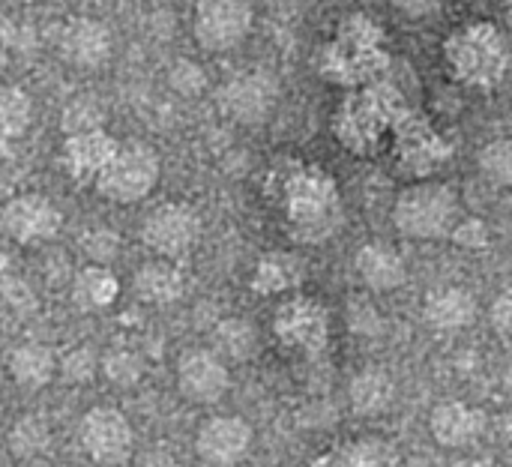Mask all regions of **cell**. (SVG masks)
<instances>
[{"mask_svg": "<svg viewBox=\"0 0 512 467\" xmlns=\"http://www.w3.org/2000/svg\"><path fill=\"white\" fill-rule=\"evenodd\" d=\"M453 75L474 87H492L507 72V45L495 24L477 21L456 30L444 45Z\"/></svg>", "mask_w": 512, "mask_h": 467, "instance_id": "6da1fadb", "label": "cell"}, {"mask_svg": "<svg viewBox=\"0 0 512 467\" xmlns=\"http://www.w3.org/2000/svg\"><path fill=\"white\" fill-rule=\"evenodd\" d=\"M459 201L444 183H417L399 192L393 204V225L414 240H438L453 231Z\"/></svg>", "mask_w": 512, "mask_h": 467, "instance_id": "7a4b0ae2", "label": "cell"}, {"mask_svg": "<svg viewBox=\"0 0 512 467\" xmlns=\"http://www.w3.org/2000/svg\"><path fill=\"white\" fill-rule=\"evenodd\" d=\"M159 174H162V162L156 150L144 141H129L120 144L111 165L99 174L96 192L114 204H138L156 189Z\"/></svg>", "mask_w": 512, "mask_h": 467, "instance_id": "3957f363", "label": "cell"}, {"mask_svg": "<svg viewBox=\"0 0 512 467\" xmlns=\"http://www.w3.org/2000/svg\"><path fill=\"white\" fill-rule=\"evenodd\" d=\"M141 240L162 261L180 258L186 252H192L195 243L201 240V219L183 201L159 204L147 213V219L141 225Z\"/></svg>", "mask_w": 512, "mask_h": 467, "instance_id": "277c9868", "label": "cell"}, {"mask_svg": "<svg viewBox=\"0 0 512 467\" xmlns=\"http://www.w3.org/2000/svg\"><path fill=\"white\" fill-rule=\"evenodd\" d=\"M255 12L240 0H204L192 9V36L207 51H228L252 30Z\"/></svg>", "mask_w": 512, "mask_h": 467, "instance_id": "5b68a950", "label": "cell"}, {"mask_svg": "<svg viewBox=\"0 0 512 467\" xmlns=\"http://www.w3.org/2000/svg\"><path fill=\"white\" fill-rule=\"evenodd\" d=\"M279 102V81L264 69H246L234 72L219 87V108L246 126L264 123Z\"/></svg>", "mask_w": 512, "mask_h": 467, "instance_id": "8992f818", "label": "cell"}, {"mask_svg": "<svg viewBox=\"0 0 512 467\" xmlns=\"http://www.w3.org/2000/svg\"><path fill=\"white\" fill-rule=\"evenodd\" d=\"M78 435L84 453L102 467L123 465L135 450V432L117 408H90Z\"/></svg>", "mask_w": 512, "mask_h": 467, "instance_id": "52a82bcc", "label": "cell"}, {"mask_svg": "<svg viewBox=\"0 0 512 467\" xmlns=\"http://www.w3.org/2000/svg\"><path fill=\"white\" fill-rule=\"evenodd\" d=\"M63 225V213L57 204L39 192L15 195L0 210V228L21 246H36L45 240H54Z\"/></svg>", "mask_w": 512, "mask_h": 467, "instance_id": "ba28073f", "label": "cell"}, {"mask_svg": "<svg viewBox=\"0 0 512 467\" xmlns=\"http://www.w3.org/2000/svg\"><path fill=\"white\" fill-rule=\"evenodd\" d=\"M177 387L183 399L195 405H213L228 393L231 372L225 360L216 357L210 348H192V351H183L177 360Z\"/></svg>", "mask_w": 512, "mask_h": 467, "instance_id": "9c48e42d", "label": "cell"}, {"mask_svg": "<svg viewBox=\"0 0 512 467\" xmlns=\"http://www.w3.org/2000/svg\"><path fill=\"white\" fill-rule=\"evenodd\" d=\"M273 330H276V336H279V342L285 348L306 351V354H318L327 345L330 324H327V312L315 300L294 297V300H288V303L279 306L276 321H273Z\"/></svg>", "mask_w": 512, "mask_h": 467, "instance_id": "30bf717a", "label": "cell"}, {"mask_svg": "<svg viewBox=\"0 0 512 467\" xmlns=\"http://www.w3.org/2000/svg\"><path fill=\"white\" fill-rule=\"evenodd\" d=\"M252 447V426L243 417H210L195 435V453L204 465L234 467Z\"/></svg>", "mask_w": 512, "mask_h": 467, "instance_id": "8fae6325", "label": "cell"}, {"mask_svg": "<svg viewBox=\"0 0 512 467\" xmlns=\"http://www.w3.org/2000/svg\"><path fill=\"white\" fill-rule=\"evenodd\" d=\"M111 48H114L111 30L99 18H90V15L69 18L57 36L60 57L72 66H81V69L102 66L111 57Z\"/></svg>", "mask_w": 512, "mask_h": 467, "instance_id": "7c38bea8", "label": "cell"}, {"mask_svg": "<svg viewBox=\"0 0 512 467\" xmlns=\"http://www.w3.org/2000/svg\"><path fill=\"white\" fill-rule=\"evenodd\" d=\"M429 429L441 447L462 450V447H471L474 441H480V435L486 432V414L468 402L450 399V402H441L432 408Z\"/></svg>", "mask_w": 512, "mask_h": 467, "instance_id": "4fadbf2b", "label": "cell"}, {"mask_svg": "<svg viewBox=\"0 0 512 467\" xmlns=\"http://www.w3.org/2000/svg\"><path fill=\"white\" fill-rule=\"evenodd\" d=\"M120 144L105 132H87V135H72L63 141V162L66 171L75 180H99V174L111 165V159L117 156Z\"/></svg>", "mask_w": 512, "mask_h": 467, "instance_id": "5bb4252c", "label": "cell"}, {"mask_svg": "<svg viewBox=\"0 0 512 467\" xmlns=\"http://www.w3.org/2000/svg\"><path fill=\"white\" fill-rule=\"evenodd\" d=\"M354 267L363 279V285L369 291H396L405 279H408V267H405V258L381 243V240H372L366 246H360L357 258H354Z\"/></svg>", "mask_w": 512, "mask_h": 467, "instance_id": "9a60e30c", "label": "cell"}, {"mask_svg": "<svg viewBox=\"0 0 512 467\" xmlns=\"http://www.w3.org/2000/svg\"><path fill=\"white\" fill-rule=\"evenodd\" d=\"M423 315L426 321L441 330V333H456L474 324L477 318V297L462 288V285H450V288H435L426 303H423Z\"/></svg>", "mask_w": 512, "mask_h": 467, "instance_id": "2e32d148", "label": "cell"}, {"mask_svg": "<svg viewBox=\"0 0 512 467\" xmlns=\"http://www.w3.org/2000/svg\"><path fill=\"white\" fill-rule=\"evenodd\" d=\"M132 291H135L138 300H144L150 306H168V303L183 297L186 276L171 261H162V258L159 261H147V264H141L135 270Z\"/></svg>", "mask_w": 512, "mask_h": 467, "instance_id": "e0dca14e", "label": "cell"}, {"mask_svg": "<svg viewBox=\"0 0 512 467\" xmlns=\"http://www.w3.org/2000/svg\"><path fill=\"white\" fill-rule=\"evenodd\" d=\"M303 279H306V267L297 255L267 252L252 273V291H258L261 297H273V294H285V291L300 288Z\"/></svg>", "mask_w": 512, "mask_h": 467, "instance_id": "ac0fdd59", "label": "cell"}, {"mask_svg": "<svg viewBox=\"0 0 512 467\" xmlns=\"http://www.w3.org/2000/svg\"><path fill=\"white\" fill-rule=\"evenodd\" d=\"M54 372H57V357L48 345L24 342L9 354V375L21 390L36 393V390L48 387Z\"/></svg>", "mask_w": 512, "mask_h": 467, "instance_id": "d6986e66", "label": "cell"}, {"mask_svg": "<svg viewBox=\"0 0 512 467\" xmlns=\"http://www.w3.org/2000/svg\"><path fill=\"white\" fill-rule=\"evenodd\" d=\"M393 399H396V381L384 369H363L351 378L348 402H351L354 414L378 417V414L390 411Z\"/></svg>", "mask_w": 512, "mask_h": 467, "instance_id": "ffe728a7", "label": "cell"}, {"mask_svg": "<svg viewBox=\"0 0 512 467\" xmlns=\"http://www.w3.org/2000/svg\"><path fill=\"white\" fill-rule=\"evenodd\" d=\"M120 297V279L114 276L111 267H84L75 273L72 279V303L81 312H96V309H108L114 300Z\"/></svg>", "mask_w": 512, "mask_h": 467, "instance_id": "44dd1931", "label": "cell"}, {"mask_svg": "<svg viewBox=\"0 0 512 467\" xmlns=\"http://www.w3.org/2000/svg\"><path fill=\"white\" fill-rule=\"evenodd\" d=\"M216 357L222 360H234V363H246L255 357L258 351V330L252 321L246 318H222L213 330V348Z\"/></svg>", "mask_w": 512, "mask_h": 467, "instance_id": "7402d4cb", "label": "cell"}, {"mask_svg": "<svg viewBox=\"0 0 512 467\" xmlns=\"http://www.w3.org/2000/svg\"><path fill=\"white\" fill-rule=\"evenodd\" d=\"M324 467H405L399 450L381 438H360L339 447Z\"/></svg>", "mask_w": 512, "mask_h": 467, "instance_id": "603a6c76", "label": "cell"}, {"mask_svg": "<svg viewBox=\"0 0 512 467\" xmlns=\"http://www.w3.org/2000/svg\"><path fill=\"white\" fill-rule=\"evenodd\" d=\"M105 120H108V108L99 93H75L60 111V129L66 138L99 132L105 129Z\"/></svg>", "mask_w": 512, "mask_h": 467, "instance_id": "cb8c5ba5", "label": "cell"}, {"mask_svg": "<svg viewBox=\"0 0 512 467\" xmlns=\"http://www.w3.org/2000/svg\"><path fill=\"white\" fill-rule=\"evenodd\" d=\"M33 123V99L15 84L0 87V138H21Z\"/></svg>", "mask_w": 512, "mask_h": 467, "instance_id": "d4e9b609", "label": "cell"}, {"mask_svg": "<svg viewBox=\"0 0 512 467\" xmlns=\"http://www.w3.org/2000/svg\"><path fill=\"white\" fill-rule=\"evenodd\" d=\"M99 369L114 387H135L144 378V357L132 348H111L102 354Z\"/></svg>", "mask_w": 512, "mask_h": 467, "instance_id": "484cf974", "label": "cell"}, {"mask_svg": "<svg viewBox=\"0 0 512 467\" xmlns=\"http://www.w3.org/2000/svg\"><path fill=\"white\" fill-rule=\"evenodd\" d=\"M51 444V432L39 417H21L9 432V450L18 459H36Z\"/></svg>", "mask_w": 512, "mask_h": 467, "instance_id": "4316f807", "label": "cell"}, {"mask_svg": "<svg viewBox=\"0 0 512 467\" xmlns=\"http://www.w3.org/2000/svg\"><path fill=\"white\" fill-rule=\"evenodd\" d=\"M480 174L492 186H512V138H495L489 141L477 156Z\"/></svg>", "mask_w": 512, "mask_h": 467, "instance_id": "83f0119b", "label": "cell"}, {"mask_svg": "<svg viewBox=\"0 0 512 467\" xmlns=\"http://www.w3.org/2000/svg\"><path fill=\"white\" fill-rule=\"evenodd\" d=\"M168 87L180 96H201L204 87H207V72L198 60H189V57H180L168 66Z\"/></svg>", "mask_w": 512, "mask_h": 467, "instance_id": "f1b7e54d", "label": "cell"}, {"mask_svg": "<svg viewBox=\"0 0 512 467\" xmlns=\"http://www.w3.org/2000/svg\"><path fill=\"white\" fill-rule=\"evenodd\" d=\"M81 252L90 258V264L108 267L120 255V234L111 228H93V231L81 234Z\"/></svg>", "mask_w": 512, "mask_h": 467, "instance_id": "f546056e", "label": "cell"}, {"mask_svg": "<svg viewBox=\"0 0 512 467\" xmlns=\"http://www.w3.org/2000/svg\"><path fill=\"white\" fill-rule=\"evenodd\" d=\"M57 369H60V375H63L66 384H90L96 378L99 357L87 345H81V348H72L69 354H63L57 360Z\"/></svg>", "mask_w": 512, "mask_h": 467, "instance_id": "4dcf8cb0", "label": "cell"}, {"mask_svg": "<svg viewBox=\"0 0 512 467\" xmlns=\"http://www.w3.org/2000/svg\"><path fill=\"white\" fill-rule=\"evenodd\" d=\"M450 237H453V243H456L459 249H471V252L486 249V246H489V240H492L489 225H486L483 219H477V216L459 219V222L453 225Z\"/></svg>", "mask_w": 512, "mask_h": 467, "instance_id": "1f68e13d", "label": "cell"}, {"mask_svg": "<svg viewBox=\"0 0 512 467\" xmlns=\"http://www.w3.org/2000/svg\"><path fill=\"white\" fill-rule=\"evenodd\" d=\"M489 321L498 333H512V285L492 300Z\"/></svg>", "mask_w": 512, "mask_h": 467, "instance_id": "d6a6232c", "label": "cell"}, {"mask_svg": "<svg viewBox=\"0 0 512 467\" xmlns=\"http://www.w3.org/2000/svg\"><path fill=\"white\" fill-rule=\"evenodd\" d=\"M0 294H3L18 312H30V309H33V294H30V288H27L21 279H3V282H0Z\"/></svg>", "mask_w": 512, "mask_h": 467, "instance_id": "836d02e7", "label": "cell"}, {"mask_svg": "<svg viewBox=\"0 0 512 467\" xmlns=\"http://www.w3.org/2000/svg\"><path fill=\"white\" fill-rule=\"evenodd\" d=\"M147 467H177V459L168 450H153L147 456Z\"/></svg>", "mask_w": 512, "mask_h": 467, "instance_id": "e575fe53", "label": "cell"}, {"mask_svg": "<svg viewBox=\"0 0 512 467\" xmlns=\"http://www.w3.org/2000/svg\"><path fill=\"white\" fill-rule=\"evenodd\" d=\"M12 33H15V24H12V21H9V15L0 9V45L12 42Z\"/></svg>", "mask_w": 512, "mask_h": 467, "instance_id": "d590c367", "label": "cell"}, {"mask_svg": "<svg viewBox=\"0 0 512 467\" xmlns=\"http://www.w3.org/2000/svg\"><path fill=\"white\" fill-rule=\"evenodd\" d=\"M447 467H489V462H483V459H459V462H450Z\"/></svg>", "mask_w": 512, "mask_h": 467, "instance_id": "8d00e7d4", "label": "cell"}, {"mask_svg": "<svg viewBox=\"0 0 512 467\" xmlns=\"http://www.w3.org/2000/svg\"><path fill=\"white\" fill-rule=\"evenodd\" d=\"M504 393H507V399L512 402V366L504 372Z\"/></svg>", "mask_w": 512, "mask_h": 467, "instance_id": "74e56055", "label": "cell"}, {"mask_svg": "<svg viewBox=\"0 0 512 467\" xmlns=\"http://www.w3.org/2000/svg\"><path fill=\"white\" fill-rule=\"evenodd\" d=\"M0 414H3V405H0Z\"/></svg>", "mask_w": 512, "mask_h": 467, "instance_id": "f35d334b", "label": "cell"}]
</instances>
